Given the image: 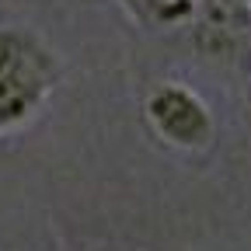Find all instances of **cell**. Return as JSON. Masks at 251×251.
I'll return each mask as SVG.
<instances>
[{"mask_svg": "<svg viewBox=\"0 0 251 251\" xmlns=\"http://www.w3.org/2000/svg\"><path fill=\"white\" fill-rule=\"evenodd\" d=\"M192 42L209 59L251 56V0H202L192 18Z\"/></svg>", "mask_w": 251, "mask_h": 251, "instance_id": "7a4b0ae2", "label": "cell"}, {"mask_svg": "<svg viewBox=\"0 0 251 251\" xmlns=\"http://www.w3.org/2000/svg\"><path fill=\"white\" fill-rule=\"evenodd\" d=\"M122 4L143 25L175 28V25H188V21H192L202 0H122Z\"/></svg>", "mask_w": 251, "mask_h": 251, "instance_id": "5b68a950", "label": "cell"}, {"mask_svg": "<svg viewBox=\"0 0 251 251\" xmlns=\"http://www.w3.org/2000/svg\"><path fill=\"white\" fill-rule=\"evenodd\" d=\"M59 77L49 74H7L0 77V136L18 133L52 98Z\"/></svg>", "mask_w": 251, "mask_h": 251, "instance_id": "3957f363", "label": "cell"}, {"mask_svg": "<svg viewBox=\"0 0 251 251\" xmlns=\"http://www.w3.org/2000/svg\"><path fill=\"white\" fill-rule=\"evenodd\" d=\"M143 122L164 147L178 153H206L216 143V115L185 80H157L143 94Z\"/></svg>", "mask_w": 251, "mask_h": 251, "instance_id": "6da1fadb", "label": "cell"}, {"mask_svg": "<svg viewBox=\"0 0 251 251\" xmlns=\"http://www.w3.org/2000/svg\"><path fill=\"white\" fill-rule=\"evenodd\" d=\"M7 74H49L63 77L59 56L21 25H0V77Z\"/></svg>", "mask_w": 251, "mask_h": 251, "instance_id": "277c9868", "label": "cell"}]
</instances>
